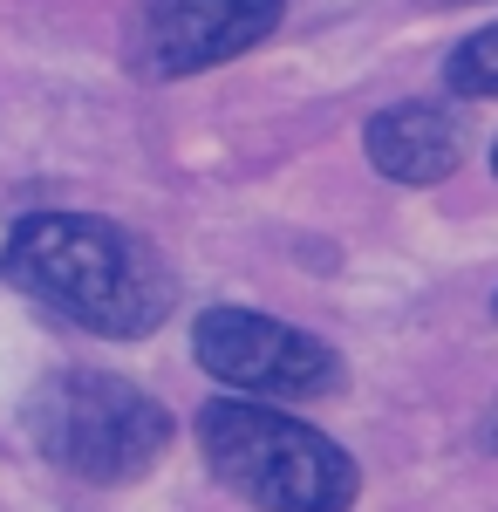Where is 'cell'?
I'll use <instances>...</instances> for the list:
<instances>
[{
  "label": "cell",
  "mask_w": 498,
  "mask_h": 512,
  "mask_svg": "<svg viewBox=\"0 0 498 512\" xmlns=\"http://www.w3.org/2000/svg\"><path fill=\"white\" fill-rule=\"evenodd\" d=\"M0 274L103 342H144L178 308V280L144 233L103 212H28L0 246Z\"/></svg>",
  "instance_id": "1"
},
{
  "label": "cell",
  "mask_w": 498,
  "mask_h": 512,
  "mask_svg": "<svg viewBox=\"0 0 498 512\" xmlns=\"http://www.w3.org/2000/svg\"><path fill=\"white\" fill-rule=\"evenodd\" d=\"M192 431L212 478L260 512H348L362 492V465L328 431L287 417L280 403L212 396Z\"/></svg>",
  "instance_id": "2"
},
{
  "label": "cell",
  "mask_w": 498,
  "mask_h": 512,
  "mask_svg": "<svg viewBox=\"0 0 498 512\" xmlns=\"http://www.w3.org/2000/svg\"><path fill=\"white\" fill-rule=\"evenodd\" d=\"M21 424L48 465L89 478V485H137L171 451V410L110 369L41 376L21 403Z\"/></svg>",
  "instance_id": "3"
},
{
  "label": "cell",
  "mask_w": 498,
  "mask_h": 512,
  "mask_svg": "<svg viewBox=\"0 0 498 512\" xmlns=\"http://www.w3.org/2000/svg\"><path fill=\"white\" fill-rule=\"evenodd\" d=\"M192 355L212 383L260 403H314L348 383V362L321 335L260 308H205L192 328Z\"/></svg>",
  "instance_id": "4"
},
{
  "label": "cell",
  "mask_w": 498,
  "mask_h": 512,
  "mask_svg": "<svg viewBox=\"0 0 498 512\" xmlns=\"http://www.w3.org/2000/svg\"><path fill=\"white\" fill-rule=\"evenodd\" d=\"M280 0H144L130 28V69L151 82H185L219 62H239L246 48L280 28Z\"/></svg>",
  "instance_id": "5"
},
{
  "label": "cell",
  "mask_w": 498,
  "mask_h": 512,
  "mask_svg": "<svg viewBox=\"0 0 498 512\" xmlns=\"http://www.w3.org/2000/svg\"><path fill=\"white\" fill-rule=\"evenodd\" d=\"M362 151L396 185H437L464 158V123L458 110H437V103H389L362 123Z\"/></svg>",
  "instance_id": "6"
},
{
  "label": "cell",
  "mask_w": 498,
  "mask_h": 512,
  "mask_svg": "<svg viewBox=\"0 0 498 512\" xmlns=\"http://www.w3.org/2000/svg\"><path fill=\"white\" fill-rule=\"evenodd\" d=\"M444 82H451L458 96H498V21L478 28V35H464L458 48H451Z\"/></svg>",
  "instance_id": "7"
},
{
  "label": "cell",
  "mask_w": 498,
  "mask_h": 512,
  "mask_svg": "<svg viewBox=\"0 0 498 512\" xmlns=\"http://www.w3.org/2000/svg\"><path fill=\"white\" fill-rule=\"evenodd\" d=\"M485 451H498V403L485 410Z\"/></svg>",
  "instance_id": "8"
},
{
  "label": "cell",
  "mask_w": 498,
  "mask_h": 512,
  "mask_svg": "<svg viewBox=\"0 0 498 512\" xmlns=\"http://www.w3.org/2000/svg\"><path fill=\"white\" fill-rule=\"evenodd\" d=\"M417 7H471V0H417Z\"/></svg>",
  "instance_id": "9"
},
{
  "label": "cell",
  "mask_w": 498,
  "mask_h": 512,
  "mask_svg": "<svg viewBox=\"0 0 498 512\" xmlns=\"http://www.w3.org/2000/svg\"><path fill=\"white\" fill-rule=\"evenodd\" d=\"M492 171H498V144H492Z\"/></svg>",
  "instance_id": "10"
},
{
  "label": "cell",
  "mask_w": 498,
  "mask_h": 512,
  "mask_svg": "<svg viewBox=\"0 0 498 512\" xmlns=\"http://www.w3.org/2000/svg\"><path fill=\"white\" fill-rule=\"evenodd\" d=\"M492 308H498V301H492Z\"/></svg>",
  "instance_id": "11"
}]
</instances>
